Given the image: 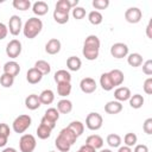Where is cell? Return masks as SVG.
Instances as JSON below:
<instances>
[{"label": "cell", "instance_id": "1", "mask_svg": "<svg viewBox=\"0 0 152 152\" xmlns=\"http://www.w3.org/2000/svg\"><path fill=\"white\" fill-rule=\"evenodd\" d=\"M100 39L95 34H90L84 39L82 53L88 61H95L100 53Z\"/></svg>", "mask_w": 152, "mask_h": 152}, {"label": "cell", "instance_id": "2", "mask_svg": "<svg viewBox=\"0 0 152 152\" xmlns=\"http://www.w3.org/2000/svg\"><path fill=\"white\" fill-rule=\"evenodd\" d=\"M43 30V21L38 17H32L27 19V21L23 26V33L26 38L33 39L36 38Z\"/></svg>", "mask_w": 152, "mask_h": 152}, {"label": "cell", "instance_id": "3", "mask_svg": "<svg viewBox=\"0 0 152 152\" xmlns=\"http://www.w3.org/2000/svg\"><path fill=\"white\" fill-rule=\"evenodd\" d=\"M32 124V119L27 114H21L13 120L12 128L15 133H24Z\"/></svg>", "mask_w": 152, "mask_h": 152}, {"label": "cell", "instance_id": "4", "mask_svg": "<svg viewBox=\"0 0 152 152\" xmlns=\"http://www.w3.org/2000/svg\"><path fill=\"white\" fill-rule=\"evenodd\" d=\"M59 119V112L57 110V108H48L44 113V116L40 120V124H44L46 126H49L51 129H53L56 127V122Z\"/></svg>", "mask_w": 152, "mask_h": 152}, {"label": "cell", "instance_id": "5", "mask_svg": "<svg viewBox=\"0 0 152 152\" xmlns=\"http://www.w3.org/2000/svg\"><path fill=\"white\" fill-rule=\"evenodd\" d=\"M37 146V141L34 135L32 134H23L19 139V148L20 152H33Z\"/></svg>", "mask_w": 152, "mask_h": 152}, {"label": "cell", "instance_id": "6", "mask_svg": "<svg viewBox=\"0 0 152 152\" xmlns=\"http://www.w3.org/2000/svg\"><path fill=\"white\" fill-rule=\"evenodd\" d=\"M102 124H103V119H102V115L96 113V112H91L87 115L86 118V126L88 129L90 131H97L102 127Z\"/></svg>", "mask_w": 152, "mask_h": 152}, {"label": "cell", "instance_id": "7", "mask_svg": "<svg viewBox=\"0 0 152 152\" xmlns=\"http://www.w3.org/2000/svg\"><path fill=\"white\" fill-rule=\"evenodd\" d=\"M10 33L12 36H18L21 31H23V21H21V18L19 15H11L10 17V20H8V26H7Z\"/></svg>", "mask_w": 152, "mask_h": 152}, {"label": "cell", "instance_id": "8", "mask_svg": "<svg viewBox=\"0 0 152 152\" xmlns=\"http://www.w3.org/2000/svg\"><path fill=\"white\" fill-rule=\"evenodd\" d=\"M21 43L18 39H12L6 45V55L10 58H17L21 53Z\"/></svg>", "mask_w": 152, "mask_h": 152}, {"label": "cell", "instance_id": "9", "mask_svg": "<svg viewBox=\"0 0 152 152\" xmlns=\"http://www.w3.org/2000/svg\"><path fill=\"white\" fill-rule=\"evenodd\" d=\"M142 18V12L138 7H129L125 12V19L129 24H137L141 20Z\"/></svg>", "mask_w": 152, "mask_h": 152}, {"label": "cell", "instance_id": "10", "mask_svg": "<svg viewBox=\"0 0 152 152\" xmlns=\"http://www.w3.org/2000/svg\"><path fill=\"white\" fill-rule=\"evenodd\" d=\"M110 55L114 58H124L128 56V46L125 43H115L110 46Z\"/></svg>", "mask_w": 152, "mask_h": 152}, {"label": "cell", "instance_id": "11", "mask_svg": "<svg viewBox=\"0 0 152 152\" xmlns=\"http://www.w3.org/2000/svg\"><path fill=\"white\" fill-rule=\"evenodd\" d=\"M80 88H81V90L84 94H91V93H94L96 90L97 84H96V81L94 78H91V77H84L80 82Z\"/></svg>", "mask_w": 152, "mask_h": 152}, {"label": "cell", "instance_id": "12", "mask_svg": "<svg viewBox=\"0 0 152 152\" xmlns=\"http://www.w3.org/2000/svg\"><path fill=\"white\" fill-rule=\"evenodd\" d=\"M62 44L57 38H51L46 44H45V52L49 55H56L61 51Z\"/></svg>", "mask_w": 152, "mask_h": 152}, {"label": "cell", "instance_id": "13", "mask_svg": "<svg viewBox=\"0 0 152 152\" xmlns=\"http://www.w3.org/2000/svg\"><path fill=\"white\" fill-rule=\"evenodd\" d=\"M131 90L129 88L127 87H118L115 90H114V97L116 101L119 102H124V101H127L129 100L131 97Z\"/></svg>", "mask_w": 152, "mask_h": 152}, {"label": "cell", "instance_id": "14", "mask_svg": "<svg viewBox=\"0 0 152 152\" xmlns=\"http://www.w3.org/2000/svg\"><path fill=\"white\" fill-rule=\"evenodd\" d=\"M4 72L5 74H8V75H11L13 77H15L20 72V65H19V63H17L15 61L6 62L4 64Z\"/></svg>", "mask_w": 152, "mask_h": 152}, {"label": "cell", "instance_id": "15", "mask_svg": "<svg viewBox=\"0 0 152 152\" xmlns=\"http://www.w3.org/2000/svg\"><path fill=\"white\" fill-rule=\"evenodd\" d=\"M25 106L27 109L30 110H36L38 109L42 103H40V100H39V96L36 95V94H30L26 99H25Z\"/></svg>", "mask_w": 152, "mask_h": 152}, {"label": "cell", "instance_id": "16", "mask_svg": "<svg viewBox=\"0 0 152 152\" xmlns=\"http://www.w3.org/2000/svg\"><path fill=\"white\" fill-rule=\"evenodd\" d=\"M121 110H122V104H121V102H119L116 100L109 101L104 104V112L107 114L114 115V114H119Z\"/></svg>", "mask_w": 152, "mask_h": 152}, {"label": "cell", "instance_id": "17", "mask_svg": "<svg viewBox=\"0 0 152 152\" xmlns=\"http://www.w3.org/2000/svg\"><path fill=\"white\" fill-rule=\"evenodd\" d=\"M42 78H43V75H42L36 68H31V69H28L27 72H26V80H27V82L31 83V84H37V83H39V82L42 81Z\"/></svg>", "mask_w": 152, "mask_h": 152}, {"label": "cell", "instance_id": "18", "mask_svg": "<svg viewBox=\"0 0 152 152\" xmlns=\"http://www.w3.org/2000/svg\"><path fill=\"white\" fill-rule=\"evenodd\" d=\"M86 144L89 145V146H91L95 150H99V148H102V146H103L104 142H103V139L99 134H91V135H89L86 139Z\"/></svg>", "mask_w": 152, "mask_h": 152}, {"label": "cell", "instance_id": "19", "mask_svg": "<svg viewBox=\"0 0 152 152\" xmlns=\"http://www.w3.org/2000/svg\"><path fill=\"white\" fill-rule=\"evenodd\" d=\"M49 11V5L45 2V1H36L33 5H32V12L40 17V15H45Z\"/></svg>", "mask_w": 152, "mask_h": 152}, {"label": "cell", "instance_id": "20", "mask_svg": "<svg viewBox=\"0 0 152 152\" xmlns=\"http://www.w3.org/2000/svg\"><path fill=\"white\" fill-rule=\"evenodd\" d=\"M109 76H110V80L114 84V87H118V86H121L124 83V80H125V75L121 70L119 69H113L110 70L109 72Z\"/></svg>", "mask_w": 152, "mask_h": 152}, {"label": "cell", "instance_id": "21", "mask_svg": "<svg viewBox=\"0 0 152 152\" xmlns=\"http://www.w3.org/2000/svg\"><path fill=\"white\" fill-rule=\"evenodd\" d=\"M58 135H61V137H62L66 142H69L71 146L76 142V140H77V138H78V137H77L70 128H68V127H64V128L59 132Z\"/></svg>", "mask_w": 152, "mask_h": 152}, {"label": "cell", "instance_id": "22", "mask_svg": "<svg viewBox=\"0 0 152 152\" xmlns=\"http://www.w3.org/2000/svg\"><path fill=\"white\" fill-rule=\"evenodd\" d=\"M53 80H55V82L57 84L58 83H63V82H71V75H70L69 71H66L64 69H61V70H57L55 72Z\"/></svg>", "mask_w": 152, "mask_h": 152}, {"label": "cell", "instance_id": "23", "mask_svg": "<svg viewBox=\"0 0 152 152\" xmlns=\"http://www.w3.org/2000/svg\"><path fill=\"white\" fill-rule=\"evenodd\" d=\"M57 110L62 114H69L72 110V102L68 99H62L57 102Z\"/></svg>", "mask_w": 152, "mask_h": 152}, {"label": "cell", "instance_id": "24", "mask_svg": "<svg viewBox=\"0 0 152 152\" xmlns=\"http://www.w3.org/2000/svg\"><path fill=\"white\" fill-rule=\"evenodd\" d=\"M52 15H53V19H55V21L57 24L63 25V24L69 21V12H66V11H62V10H56L55 8Z\"/></svg>", "mask_w": 152, "mask_h": 152}, {"label": "cell", "instance_id": "25", "mask_svg": "<svg viewBox=\"0 0 152 152\" xmlns=\"http://www.w3.org/2000/svg\"><path fill=\"white\" fill-rule=\"evenodd\" d=\"M100 86L103 90L106 91H109L112 89H114V84L110 80V76L108 72H103L101 76H100Z\"/></svg>", "mask_w": 152, "mask_h": 152}, {"label": "cell", "instance_id": "26", "mask_svg": "<svg viewBox=\"0 0 152 152\" xmlns=\"http://www.w3.org/2000/svg\"><path fill=\"white\" fill-rule=\"evenodd\" d=\"M39 100H40V103L42 104H51L55 100V94L51 89H45L43 90L39 95Z\"/></svg>", "mask_w": 152, "mask_h": 152}, {"label": "cell", "instance_id": "27", "mask_svg": "<svg viewBox=\"0 0 152 152\" xmlns=\"http://www.w3.org/2000/svg\"><path fill=\"white\" fill-rule=\"evenodd\" d=\"M66 66L70 71H78L82 66V61L76 56H70L66 59Z\"/></svg>", "mask_w": 152, "mask_h": 152}, {"label": "cell", "instance_id": "28", "mask_svg": "<svg viewBox=\"0 0 152 152\" xmlns=\"http://www.w3.org/2000/svg\"><path fill=\"white\" fill-rule=\"evenodd\" d=\"M127 63L133 66V68H138L142 64V56L138 52H133V53H129L128 57H127Z\"/></svg>", "mask_w": 152, "mask_h": 152}, {"label": "cell", "instance_id": "29", "mask_svg": "<svg viewBox=\"0 0 152 152\" xmlns=\"http://www.w3.org/2000/svg\"><path fill=\"white\" fill-rule=\"evenodd\" d=\"M51 132H52V129L49 126L44 125V124H39V126L37 127V137L42 140H45V139L50 138Z\"/></svg>", "mask_w": 152, "mask_h": 152}, {"label": "cell", "instance_id": "30", "mask_svg": "<svg viewBox=\"0 0 152 152\" xmlns=\"http://www.w3.org/2000/svg\"><path fill=\"white\" fill-rule=\"evenodd\" d=\"M33 68H36L43 76L50 74V71H51V66H50V64H49L46 61H43V59L37 61V62L34 63V66H33Z\"/></svg>", "mask_w": 152, "mask_h": 152}, {"label": "cell", "instance_id": "31", "mask_svg": "<svg viewBox=\"0 0 152 152\" xmlns=\"http://www.w3.org/2000/svg\"><path fill=\"white\" fill-rule=\"evenodd\" d=\"M128 101H129V106H131L132 108H134V109H139V108H141L142 104H144V102H145L142 95H140V94L131 95V97H129Z\"/></svg>", "mask_w": 152, "mask_h": 152}, {"label": "cell", "instance_id": "32", "mask_svg": "<svg viewBox=\"0 0 152 152\" xmlns=\"http://www.w3.org/2000/svg\"><path fill=\"white\" fill-rule=\"evenodd\" d=\"M71 93V83L70 82H63L57 84V94L62 97H65L70 95Z\"/></svg>", "mask_w": 152, "mask_h": 152}, {"label": "cell", "instance_id": "33", "mask_svg": "<svg viewBox=\"0 0 152 152\" xmlns=\"http://www.w3.org/2000/svg\"><path fill=\"white\" fill-rule=\"evenodd\" d=\"M55 145H56L57 150L61 151V152H68L71 148V145L69 142H66L61 135H57V138L55 140Z\"/></svg>", "mask_w": 152, "mask_h": 152}, {"label": "cell", "instance_id": "34", "mask_svg": "<svg viewBox=\"0 0 152 152\" xmlns=\"http://www.w3.org/2000/svg\"><path fill=\"white\" fill-rule=\"evenodd\" d=\"M66 127L70 128L77 137L82 135V133L84 132V125H83L81 121H72V122H70Z\"/></svg>", "mask_w": 152, "mask_h": 152}, {"label": "cell", "instance_id": "35", "mask_svg": "<svg viewBox=\"0 0 152 152\" xmlns=\"http://www.w3.org/2000/svg\"><path fill=\"white\" fill-rule=\"evenodd\" d=\"M88 20L93 25H100L102 23V20H103V17L99 11H91L88 14Z\"/></svg>", "mask_w": 152, "mask_h": 152}, {"label": "cell", "instance_id": "36", "mask_svg": "<svg viewBox=\"0 0 152 152\" xmlns=\"http://www.w3.org/2000/svg\"><path fill=\"white\" fill-rule=\"evenodd\" d=\"M107 144L110 146V147H120L121 145V137L116 133H110L108 134L107 137Z\"/></svg>", "mask_w": 152, "mask_h": 152}, {"label": "cell", "instance_id": "37", "mask_svg": "<svg viewBox=\"0 0 152 152\" xmlns=\"http://www.w3.org/2000/svg\"><path fill=\"white\" fill-rule=\"evenodd\" d=\"M13 7L19 11H27L31 7V1L30 0H13L12 2Z\"/></svg>", "mask_w": 152, "mask_h": 152}, {"label": "cell", "instance_id": "38", "mask_svg": "<svg viewBox=\"0 0 152 152\" xmlns=\"http://www.w3.org/2000/svg\"><path fill=\"white\" fill-rule=\"evenodd\" d=\"M14 83V77L8 75V74H2L0 76V84L4 87V88H11Z\"/></svg>", "mask_w": 152, "mask_h": 152}, {"label": "cell", "instance_id": "39", "mask_svg": "<svg viewBox=\"0 0 152 152\" xmlns=\"http://www.w3.org/2000/svg\"><path fill=\"white\" fill-rule=\"evenodd\" d=\"M137 141H138V137L134 133H127L124 137V144H125V146H128V147L135 146L137 145Z\"/></svg>", "mask_w": 152, "mask_h": 152}, {"label": "cell", "instance_id": "40", "mask_svg": "<svg viewBox=\"0 0 152 152\" xmlns=\"http://www.w3.org/2000/svg\"><path fill=\"white\" fill-rule=\"evenodd\" d=\"M72 11V17L76 19V20H80V19H83L86 17V10L81 6H76L75 8L71 10Z\"/></svg>", "mask_w": 152, "mask_h": 152}, {"label": "cell", "instance_id": "41", "mask_svg": "<svg viewBox=\"0 0 152 152\" xmlns=\"http://www.w3.org/2000/svg\"><path fill=\"white\" fill-rule=\"evenodd\" d=\"M91 5L95 10H106L109 6V0H93Z\"/></svg>", "mask_w": 152, "mask_h": 152}, {"label": "cell", "instance_id": "42", "mask_svg": "<svg viewBox=\"0 0 152 152\" xmlns=\"http://www.w3.org/2000/svg\"><path fill=\"white\" fill-rule=\"evenodd\" d=\"M55 8L56 10H62V11H66V12H70V10H71L68 0H59V1H57Z\"/></svg>", "mask_w": 152, "mask_h": 152}, {"label": "cell", "instance_id": "43", "mask_svg": "<svg viewBox=\"0 0 152 152\" xmlns=\"http://www.w3.org/2000/svg\"><path fill=\"white\" fill-rule=\"evenodd\" d=\"M142 72L147 76L152 75V59H147L142 63Z\"/></svg>", "mask_w": 152, "mask_h": 152}, {"label": "cell", "instance_id": "44", "mask_svg": "<svg viewBox=\"0 0 152 152\" xmlns=\"http://www.w3.org/2000/svg\"><path fill=\"white\" fill-rule=\"evenodd\" d=\"M142 89H144V91L147 95H151L152 94V77H148V78L145 80V82L142 84Z\"/></svg>", "mask_w": 152, "mask_h": 152}, {"label": "cell", "instance_id": "45", "mask_svg": "<svg viewBox=\"0 0 152 152\" xmlns=\"http://www.w3.org/2000/svg\"><path fill=\"white\" fill-rule=\"evenodd\" d=\"M142 129H144V132L146 133V134H152V118H148V119H146L145 121H144V124H142Z\"/></svg>", "mask_w": 152, "mask_h": 152}, {"label": "cell", "instance_id": "46", "mask_svg": "<svg viewBox=\"0 0 152 152\" xmlns=\"http://www.w3.org/2000/svg\"><path fill=\"white\" fill-rule=\"evenodd\" d=\"M10 134H11V129H10L8 125L1 122V124H0V135H4V137H7V138H8Z\"/></svg>", "mask_w": 152, "mask_h": 152}, {"label": "cell", "instance_id": "47", "mask_svg": "<svg viewBox=\"0 0 152 152\" xmlns=\"http://www.w3.org/2000/svg\"><path fill=\"white\" fill-rule=\"evenodd\" d=\"M7 33H8V28H7V26H6L4 23L0 21V40L5 39V38L7 37Z\"/></svg>", "mask_w": 152, "mask_h": 152}, {"label": "cell", "instance_id": "48", "mask_svg": "<svg viewBox=\"0 0 152 152\" xmlns=\"http://www.w3.org/2000/svg\"><path fill=\"white\" fill-rule=\"evenodd\" d=\"M132 152H148V147L145 144H139L134 146V150Z\"/></svg>", "mask_w": 152, "mask_h": 152}, {"label": "cell", "instance_id": "49", "mask_svg": "<svg viewBox=\"0 0 152 152\" xmlns=\"http://www.w3.org/2000/svg\"><path fill=\"white\" fill-rule=\"evenodd\" d=\"M80 151H82V152H96L95 148H93L91 146H89V145H87V144H84L83 146H81Z\"/></svg>", "mask_w": 152, "mask_h": 152}, {"label": "cell", "instance_id": "50", "mask_svg": "<svg viewBox=\"0 0 152 152\" xmlns=\"http://www.w3.org/2000/svg\"><path fill=\"white\" fill-rule=\"evenodd\" d=\"M151 30H152V20H150V21H148V24H147V26H146V34H147V37H148L150 39H152Z\"/></svg>", "mask_w": 152, "mask_h": 152}, {"label": "cell", "instance_id": "51", "mask_svg": "<svg viewBox=\"0 0 152 152\" xmlns=\"http://www.w3.org/2000/svg\"><path fill=\"white\" fill-rule=\"evenodd\" d=\"M7 140H8V138H7V137L0 135V147H5V146H6V144H7Z\"/></svg>", "mask_w": 152, "mask_h": 152}, {"label": "cell", "instance_id": "52", "mask_svg": "<svg viewBox=\"0 0 152 152\" xmlns=\"http://www.w3.org/2000/svg\"><path fill=\"white\" fill-rule=\"evenodd\" d=\"M118 152H132V148L128 146H120Z\"/></svg>", "mask_w": 152, "mask_h": 152}, {"label": "cell", "instance_id": "53", "mask_svg": "<svg viewBox=\"0 0 152 152\" xmlns=\"http://www.w3.org/2000/svg\"><path fill=\"white\" fill-rule=\"evenodd\" d=\"M68 1H69V5H70L71 10H72V8H75V7L78 5V0H68Z\"/></svg>", "mask_w": 152, "mask_h": 152}, {"label": "cell", "instance_id": "54", "mask_svg": "<svg viewBox=\"0 0 152 152\" xmlns=\"http://www.w3.org/2000/svg\"><path fill=\"white\" fill-rule=\"evenodd\" d=\"M2 152H18V151L15 148H13V147H6V148L2 150Z\"/></svg>", "mask_w": 152, "mask_h": 152}, {"label": "cell", "instance_id": "55", "mask_svg": "<svg viewBox=\"0 0 152 152\" xmlns=\"http://www.w3.org/2000/svg\"><path fill=\"white\" fill-rule=\"evenodd\" d=\"M100 152H113L112 150H109V148H104V150H101Z\"/></svg>", "mask_w": 152, "mask_h": 152}, {"label": "cell", "instance_id": "56", "mask_svg": "<svg viewBox=\"0 0 152 152\" xmlns=\"http://www.w3.org/2000/svg\"><path fill=\"white\" fill-rule=\"evenodd\" d=\"M49 152H56V151H49Z\"/></svg>", "mask_w": 152, "mask_h": 152}, {"label": "cell", "instance_id": "57", "mask_svg": "<svg viewBox=\"0 0 152 152\" xmlns=\"http://www.w3.org/2000/svg\"><path fill=\"white\" fill-rule=\"evenodd\" d=\"M77 152H82V151H80V150H78V151H77Z\"/></svg>", "mask_w": 152, "mask_h": 152}]
</instances>
